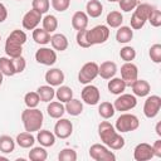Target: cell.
<instances>
[{"mask_svg":"<svg viewBox=\"0 0 161 161\" xmlns=\"http://www.w3.org/2000/svg\"><path fill=\"white\" fill-rule=\"evenodd\" d=\"M98 135L103 145H106L111 150H121L125 146V138L108 121H102L98 125Z\"/></svg>","mask_w":161,"mask_h":161,"instance_id":"1","label":"cell"},{"mask_svg":"<svg viewBox=\"0 0 161 161\" xmlns=\"http://www.w3.org/2000/svg\"><path fill=\"white\" fill-rule=\"evenodd\" d=\"M26 42V34L23 30H13L5 42V53L9 58H18L23 53V45Z\"/></svg>","mask_w":161,"mask_h":161,"instance_id":"2","label":"cell"},{"mask_svg":"<svg viewBox=\"0 0 161 161\" xmlns=\"http://www.w3.org/2000/svg\"><path fill=\"white\" fill-rule=\"evenodd\" d=\"M21 121L25 131L28 132H35L39 131L43 126V112L40 109L35 108H26L21 112Z\"/></svg>","mask_w":161,"mask_h":161,"instance_id":"3","label":"cell"},{"mask_svg":"<svg viewBox=\"0 0 161 161\" xmlns=\"http://www.w3.org/2000/svg\"><path fill=\"white\" fill-rule=\"evenodd\" d=\"M138 126H140V121H138L137 116L131 114V113H122L117 118L116 125H114V128L119 133H123V132L135 131V130L138 128Z\"/></svg>","mask_w":161,"mask_h":161,"instance_id":"4","label":"cell"},{"mask_svg":"<svg viewBox=\"0 0 161 161\" xmlns=\"http://www.w3.org/2000/svg\"><path fill=\"white\" fill-rule=\"evenodd\" d=\"M109 38V29L107 25H96L91 30H87V39L91 45L103 44Z\"/></svg>","mask_w":161,"mask_h":161,"instance_id":"5","label":"cell"},{"mask_svg":"<svg viewBox=\"0 0 161 161\" xmlns=\"http://www.w3.org/2000/svg\"><path fill=\"white\" fill-rule=\"evenodd\" d=\"M89 156L96 161H114L116 155L106 145L94 143L89 147Z\"/></svg>","mask_w":161,"mask_h":161,"instance_id":"6","label":"cell"},{"mask_svg":"<svg viewBox=\"0 0 161 161\" xmlns=\"http://www.w3.org/2000/svg\"><path fill=\"white\" fill-rule=\"evenodd\" d=\"M98 75V64L96 62H87L82 65L78 73V80L82 84H89Z\"/></svg>","mask_w":161,"mask_h":161,"instance_id":"7","label":"cell"},{"mask_svg":"<svg viewBox=\"0 0 161 161\" xmlns=\"http://www.w3.org/2000/svg\"><path fill=\"white\" fill-rule=\"evenodd\" d=\"M136 104H137L136 96L128 94V93H121V94H118V97L116 98V101H114V103H113V107H114L116 111L126 112V111H130V109L135 108Z\"/></svg>","mask_w":161,"mask_h":161,"instance_id":"8","label":"cell"},{"mask_svg":"<svg viewBox=\"0 0 161 161\" xmlns=\"http://www.w3.org/2000/svg\"><path fill=\"white\" fill-rule=\"evenodd\" d=\"M161 108V97L157 94L148 96L143 104V114L147 118H153L158 114Z\"/></svg>","mask_w":161,"mask_h":161,"instance_id":"9","label":"cell"},{"mask_svg":"<svg viewBox=\"0 0 161 161\" xmlns=\"http://www.w3.org/2000/svg\"><path fill=\"white\" fill-rule=\"evenodd\" d=\"M121 78L126 83L127 87H131V84L138 78V68L132 62H125V64L121 67Z\"/></svg>","mask_w":161,"mask_h":161,"instance_id":"10","label":"cell"},{"mask_svg":"<svg viewBox=\"0 0 161 161\" xmlns=\"http://www.w3.org/2000/svg\"><path fill=\"white\" fill-rule=\"evenodd\" d=\"M35 60L39 64L50 67L57 62V53H55V50H53L50 48H47V47L39 48L35 53Z\"/></svg>","mask_w":161,"mask_h":161,"instance_id":"11","label":"cell"},{"mask_svg":"<svg viewBox=\"0 0 161 161\" xmlns=\"http://www.w3.org/2000/svg\"><path fill=\"white\" fill-rule=\"evenodd\" d=\"M80 96H82V101L89 106H96L101 99L99 89L93 84H87L82 89Z\"/></svg>","mask_w":161,"mask_h":161,"instance_id":"12","label":"cell"},{"mask_svg":"<svg viewBox=\"0 0 161 161\" xmlns=\"http://www.w3.org/2000/svg\"><path fill=\"white\" fill-rule=\"evenodd\" d=\"M55 126H54V135L58 138H68L73 133V123L67 118H58Z\"/></svg>","mask_w":161,"mask_h":161,"instance_id":"13","label":"cell"},{"mask_svg":"<svg viewBox=\"0 0 161 161\" xmlns=\"http://www.w3.org/2000/svg\"><path fill=\"white\" fill-rule=\"evenodd\" d=\"M42 15L43 14H40L38 10H35V9H33L31 8V10H29L24 16H23V28L24 29H26V30H33V29H35L39 24H40V21H42Z\"/></svg>","mask_w":161,"mask_h":161,"instance_id":"14","label":"cell"},{"mask_svg":"<svg viewBox=\"0 0 161 161\" xmlns=\"http://www.w3.org/2000/svg\"><path fill=\"white\" fill-rule=\"evenodd\" d=\"M152 157L155 156H153L152 146L150 143H146V142L138 143L133 150V158L136 161H148Z\"/></svg>","mask_w":161,"mask_h":161,"instance_id":"15","label":"cell"},{"mask_svg":"<svg viewBox=\"0 0 161 161\" xmlns=\"http://www.w3.org/2000/svg\"><path fill=\"white\" fill-rule=\"evenodd\" d=\"M64 73L59 68H50L45 73V82L52 87H59L64 82Z\"/></svg>","mask_w":161,"mask_h":161,"instance_id":"16","label":"cell"},{"mask_svg":"<svg viewBox=\"0 0 161 161\" xmlns=\"http://www.w3.org/2000/svg\"><path fill=\"white\" fill-rule=\"evenodd\" d=\"M116 73H117V64L114 62L107 60L101 63V65H98V75H101L103 79H111L114 77Z\"/></svg>","mask_w":161,"mask_h":161,"instance_id":"17","label":"cell"},{"mask_svg":"<svg viewBox=\"0 0 161 161\" xmlns=\"http://www.w3.org/2000/svg\"><path fill=\"white\" fill-rule=\"evenodd\" d=\"M131 88H132L133 96H137V97H146L151 92L150 83L145 79H138V78L131 84Z\"/></svg>","mask_w":161,"mask_h":161,"instance_id":"18","label":"cell"},{"mask_svg":"<svg viewBox=\"0 0 161 161\" xmlns=\"http://www.w3.org/2000/svg\"><path fill=\"white\" fill-rule=\"evenodd\" d=\"M88 15L86 14V11H75L72 16V26L74 30H83L87 29L88 25Z\"/></svg>","mask_w":161,"mask_h":161,"instance_id":"19","label":"cell"},{"mask_svg":"<svg viewBox=\"0 0 161 161\" xmlns=\"http://www.w3.org/2000/svg\"><path fill=\"white\" fill-rule=\"evenodd\" d=\"M36 140L43 147H52L55 143V135L48 130H39Z\"/></svg>","mask_w":161,"mask_h":161,"instance_id":"20","label":"cell"},{"mask_svg":"<svg viewBox=\"0 0 161 161\" xmlns=\"http://www.w3.org/2000/svg\"><path fill=\"white\" fill-rule=\"evenodd\" d=\"M50 44L53 47L54 50H58V52H63L68 48V39L64 34L62 33H55L50 36Z\"/></svg>","mask_w":161,"mask_h":161,"instance_id":"21","label":"cell"},{"mask_svg":"<svg viewBox=\"0 0 161 161\" xmlns=\"http://www.w3.org/2000/svg\"><path fill=\"white\" fill-rule=\"evenodd\" d=\"M15 142H16L21 148H30V147H33L34 143H35V137L31 135V132L25 131V132H21V133H19V135L16 136Z\"/></svg>","mask_w":161,"mask_h":161,"instance_id":"22","label":"cell"},{"mask_svg":"<svg viewBox=\"0 0 161 161\" xmlns=\"http://www.w3.org/2000/svg\"><path fill=\"white\" fill-rule=\"evenodd\" d=\"M102 11H103V5L98 0H89L86 5V14L91 18L101 16Z\"/></svg>","mask_w":161,"mask_h":161,"instance_id":"23","label":"cell"},{"mask_svg":"<svg viewBox=\"0 0 161 161\" xmlns=\"http://www.w3.org/2000/svg\"><path fill=\"white\" fill-rule=\"evenodd\" d=\"M133 38V30L130 26H118L116 33V40L121 44H127Z\"/></svg>","mask_w":161,"mask_h":161,"instance_id":"24","label":"cell"},{"mask_svg":"<svg viewBox=\"0 0 161 161\" xmlns=\"http://www.w3.org/2000/svg\"><path fill=\"white\" fill-rule=\"evenodd\" d=\"M47 112H48L49 117H52V118H60L64 114V112H65V107L63 106L62 102L54 101V102H50L48 104Z\"/></svg>","mask_w":161,"mask_h":161,"instance_id":"25","label":"cell"},{"mask_svg":"<svg viewBox=\"0 0 161 161\" xmlns=\"http://www.w3.org/2000/svg\"><path fill=\"white\" fill-rule=\"evenodd\" d=\"M126 83L123 82V79L122 78H111V80L108 82V84H107V88H108V91L112 93V94H121V93H123L125 92V89H126Z\"/></svg>","mask_w":161,"mask_h":161,"instance_id":"26","label":"cell"},{"mask_svg":"<svg viewBox=\"0 0 161 161\" xmlns=\"http://www.w3.org/2000/svg\"><path fill=\"white\" fill-rule=\"evenodd\" d=\"M65 112L69 113L70 116H79L83 112V103L79 99L72 98L70 101L65 102Z\"/></svg>","mask_w":161,"mask_h":161,"instance_id":"27","label":"cell"},{"mask_svg":"<svg viewBox=\"0 0 161 161\" xmlns=\"http://www.w3.org/2000/svg\"><path fill=\"white\" fill-rule=\"evenodd\" d=\"M33 40L40 45H45L50 43V33H48L43 28H35L33 29Z\"/></svg>","mask_w":161,"mask_h":161,"instance_id":"28","label":"cell"},{"mask_svg":"<svg viewBox=\"0 0 161 161\" xmlns=\"http://www.w3.org/2000/svg\"><path fill=\"white\" fill-rule=\"evenodd\" d=\"M36 93L39 94V98H40L42 102H50L55 97V89H53V87L49 86V84L40 86L36 89Z\"/></svg>","mask_w":161,"mask_h":161,"instance_id":"29","label":"cell"},{"mask_svg":"<svg viewBox=\"0 0 161 161\" xmlns=\"http://www.w3.org/2000/svg\"><path fill=\"white\" fill-rule=\"evenodd\" d=\"M106 21H107V25L111 26V28H118L122 25L123 23V15L117 11V10H113V11H109L107 14V18H106Z\"/></svg>","mask_w":161,"mask_h":161,"instance_id":"30","label":"cell"},{"mask_svg":"<svg viewBox=\"0 0 161 161\" xmlns=\"http://www.w3.org/2000/svg\"><path fill=\"white\" fill-rule=\"evenodd\" d=\"M55 97L58 98L59 102L65 103L73 98V91L68 86H59V88L55 91Z\"/></svg>","mask_w":161,"mask_h":161,"instance_id":"31","label":"cell"},{"mask_svg":"<svg viewBox=\"0 0 161 161\" xmlns=\"http://www.w3.org/2000/svg\"><path fill=\"white\" fill-rule=\"evenodd\" d=\"M0 72H1L4 75H8V77H13V75L15 74L11 58L0 57Z\"/></svg>","mask_w":161,"mask_h":161,"instance_id":"32","label":"cell"},{"mask_svg":"<svg viewBox=\"0 0 161 161\" xmlns=\"http://www.w3.org/2000/svg\"><path fill=\"white\" fill-rule=\"evenodd\" d=\"M14 150H15V141L8 135L0 136V151L4 153H11Z\"/></svg>","mask_w":161,"mask_h":161,"instance_id":"33","label":"cell"},{"mask_svg":"<svg viewBox=\"0 0 161 161\" xmlns=\"http://www.w3.org/2000/svg\"><path fill=\"white\" fill-rule=\"evenodd\" d=\"M29 160L31 161H45L47 157H48V152L45 151V148L42 146H38V147H31V150L29 151V155H28Z\"/></svg>","mask_w":161,"mask_h":161,"instance_id":"34","label":"cell"},{"mask_svg":"<svg viewBox=\"0 0 161 161\" xmlns=\"http://www.w3.org/2000/svg\"><path fill=\"white\" fill-rule=\"evenodd\" d=\"M114 112H116V109L113 107V103H111V102H102L98 107V113L104 119H108V118L113 117Z\"/></svg>","mask_w":161,"mask_h":161,"instance_id":"35","label":"cell"},{"mask_svg":"<svg viewBox=\"0 0 161 161\" xmlns=\"http://www.w3.org/2000/svg\"><path fill=\"white\" fill-rule=\"evenodd\" d=\"M42 23H43V29L47 30L48 33H54L58 28V19L54 16V15H45L43 19H42Z\"/></svg>","mask_w":161,"mask_h":161,"instance_id":"36","label":"cell"},{"mask_svg":"<svg viewBox=\"0 0 161 161\" xmlns=\"http://www.w3.org/2000/svg\"><path fill=\"white\" fill-rule=\"evenodd\" d=\"M155 8L152 6V5H150V4H146V3H143V4H138L133 10V13L136 14V15H138L140 18H142L143 20H146L147 21V19H148V16H150V14L152 13V10H153Z\"/></svg>","mask_w":161,"mask_h":161,"instance_id":"37","label":"cell"},{"mask_svg":"<svg viewBox=\"0 0 161 161\" xmlns=\"http://www.w3.org/2000/svg\"><path fill=\"white\" fill-rule=\"evenodd\" d=\"M40 102L39 94L36 92H28L24 96V103L28 108H35Z\"/></svg>","mask_w":161,"mask_h":161,"instance_id":"38","label":"cell"},{"mask_svg":"<svg viewBox=\"0 0 161 161\" xmlns=\"http://www.w3.org/2000/svg\"><path fill=\"white\" fill-rule=\"evenodd\" d=\"M119 57L125 62H132L136 58V50H135V48H132L130 45H125L119 50Z\"/></svg>","mask_w":161,"mask_h":161,"instance_id":"39","label":"cell"},{"mask_svg":"<svg viewBox=\"0 0 161 161\" xmlns=\"http://www.w3.org/2000/svg\"><path fill=\"white\" fill-rule=\"evenodd\" d=\"M59 161H75L77 160V152L73 148H63L58 155Z\"/></svg>","mask_w":161,"mask_h":161,"instance_id":"40","label":"cell"},{"mask_svg":"<svg viewBox=\"0 0 161 161\" xmlns=\"http://www.w3.org/2000/svg\"><path fill=\"white\" fill-rule=\"evenodd\" d=\"M148 55L151 58V60L156 64L161 63V44H153L151 45L150 48V52H148Z\"/></svg>","mask_w":161,"mask_h":161,"instance_id":"41","label":"cell"},{"mask_svg":"<svg viewBox=\"0 0 161 161\" xmlns=\"http://www.w3.org/2000/svg\"><path fill=\"white\" fill-rule=\"evenodd\" d=\"M50 1L49 0H33L31 1V8L38 10L40 14H45L49 10Z\"/></svg>","mask_w":161,"mask_h":161,"instance_id":"42","label":"cell"},{"mask_svg":"<svg viewBox=\"0 0 161 161\" xmlns=\"http://www.w3.org/2000/svg\"><path fill=\"white\" fill-rule=\"evenodd\" d=\"M75 40H77V44L80 48H89L91 47V44H89L88 39H87V29L78 30L77 35H75Z\"/></svg>","mask_w":161,"mask_h":161,"instance_id":"43","label":"cell"},{"mask_svg":"<svg viewBox=\"0 0 161 161\" xmlns=\"http://www.w3.org/2000/svg\"><path fill=\"white\" fill-rule=\"evenodd\" d=\"M119 9L125 13H130L138 5V0H118Z\"/></svg>","mask_w":161,"mask_h":161,"instance_id":"44","label":"cell"},{"mask_svg":"<svg viewBox=\"0 0 161 161\" xmlns=\"http://www.w3.org/2000/svg\"><path fill=\"white\" fill-rule=\"evenodd\" d=\"M13 65H14V70H15V74L16 73H21L24 72L25 67H26V60L23 55L18 57V58H13Z\"/></svg>","mask_w":161,"mask_h":161,"instance_id":"45","label":"cell"},{"mask_svg":"<svg viewBox=\"0 0 161 161\" xmlns=\"http://www.w3.org/2000/svg\"><path fill=\"white\" fill-rule=\"evenodd\" d=\"M147 21H150V24H151L152 26L158 28V26L161 25V11H160V10H157V9L155 8V9L152 10V13L150 14V16H148Z\"/></svg>","mask_w":161,"mask_h":161,"instance_id":"46","label":"cell"},{"mask_svg":"<svg viewBox=\"0 0 161 161\" xmlns=\"http://www.w3.org/2000/svg\"><path fill=\"white\" fill-rule=\"evenodd\" d=\"M69 5H70V0H52L53 9L59 11V13H63V11L68 10Z\"/></svg>","mask_w":161,"mask_h":161,"instance_id":"47","label":"cell"},{"mask_svg":"<svg viewBox=\"0 0 161 161\" xmlns=\"http://www.w3.org/2000/svg\"><path fill=\"white\" fill-rule=\"evenodd\" d=\"M131 28L132 29H135V30H138V29H141V28H143L145 26V24H146V20H143L142 18H140L138 15H136L135 13L132 14V16H131Z\"/></svg>","mask_w":161,"mask_h":161,"instance_id":"48","label":"cell"},{"mask_svg":"<svg viewBox=\"0 0 161 161\" xmlns=\"http://www.w3.org/2000/svg\"><path fill=\"white\" fill-rule=\"evenodd\" d=\"M152 151H153V156L161 157V140L155 141V143L152 145Z\"/></svg>","mask_w":161,"mask_h":161,"instance_id":"49","label":"cell"},{"mask_svg":"<svg viewBox=\"0 0 161 161\" xmlns=\"http://www.w3.org/2000/svg\"><path fill=\"white\" fill-rule=\"evenodd\" d=\"M6 18H8V9L3 3H0V23H4Z\"/></svg>","mask_w":161,"mask_h":161,"instance_id":"50","label":"cell"},{"mask_svg":"<svg viewBox=\"0 0 161 161\" xmlns=\"http://www.w3.org/2000/svg\"><path fill=\"white\" fill-rule=\"evenodd\" d=\"M156 133L157 136H161V122H157L156 125Z\"/></svg>","mask_w":161,"mask_h":161,"instance_id":"51","label":"cell"},{"mask_svg":"<svg viewBox=\"0 0 161 161\" xmlns=\"http://www.w3.org/2000/svg\"><path fill=\"white\" fill-rule=\"evenodd\" d=\"M3 79H4V74H3L1 72H0V86L3 84Z\"/></svg>","mask_w":161,"mask_h":161,"instance_id":"52","label":"cell"},{"mask_svg":"<svg viewBox=\"0 0 161 161\" xmlns=\"http://www.w3.org/2000/svg\"><path fill=\"white\" fill-rule=\"evenodd\" d=\"M0 160H4V161H8L9 158H8V157H5V156H0Z\"/></svg>","mask_w":161,"mask_h":161,"instance_id":"53","label":"cell"},{"mask_svg":"<svg viewBox=\"0 0 161 161\" xmlns=\"http://www.w3.org/2000/svg\"><path fill=\"white\" fill-rule=\"evenodd\" d=\"M109 3H116V1H118V0H108Z\"/></svg>","mask_w":161,"mask_h":161,"instance_id":"54","label":"cell"},{"mask_svg":"<svg viewBox=\"0 0 161 161\" xmlns=\"http://www.w3.org/2000/svg\"><path fill=\"white\" fill-rule=\"evenodd\" d=\"M0 40H1V35H0Z\"/></svg>","mask_w":161,"mask_h":161,"instance_id":"55","label":"cell"},{"mask_svg":"<svg viewBox=\"0 0 161 161\" xmlns=\"http://www.w3.org/2000/svg\"><path fill=\"white\" fill-rule=\"evenodd\" d=\"M16 1H21V0H16Z\"/></svg>","mask_w":161,"mask_h":161,"instance_id":"56","label":"cell"}]
</instances>
